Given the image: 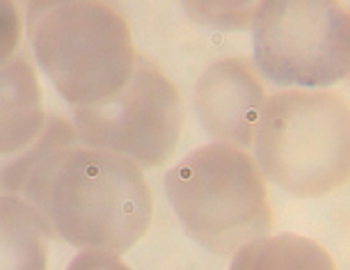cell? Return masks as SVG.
Listing matches in <instances>:
<instances>
[{"label": "cell", "mask_w": 350, "mask_h": 270, "mask_svg": "<svg viewBox=\"0 0 350 270\" xmlns=\"http://www.w3.org/2000/svg\"><path fill=\"white\" fill-rule=\"evenodd\" d=\"M165 193L186 234L213 254H234L273 229L266 181L234 144L211 142L181 158L165 174Z\"/></svg>", "instance_id": "obj_3"}, {"label": "cell", "mask_w": 350, "mask_h": 270, "mask_svg": "<svg viewBox=\"0 0 350 270\" xmlns=\"http://www.w3.org/2000/svg\"><path fill=\"white\" fill-rule=\"evenodd\" d=\"M229 270H336L319 243L300 234L266 236L234 252Z\"/></svg>", "instance_id": "obj_10"}, {"label": "cell", "mask_w": 350, "mask_h": 270, "mask_svg": "<svg viewBox=\"0 0 350 270\" xmlns=\"http://www.w3.org/2000/svg\"><path fill=\"white\" fill-rule=\"evenodd\" d=\"M256 167L295 197L339 190L350 170L346 98L323 90H284L263 103L254 133Z\"/></svg>", "instance_id": "obj_4"}, {"label": "cell", "mask_w": 350, "mask_h": 270, "mask_svg": "<svg viewBox=\"0 0 350 270\" xmlns=\"http://www.w3.org/2000/svg\"><path fill=\"white\" fill-rule=\"evenodd\" d=\"M74 129L85 147L120 154L137 167H163L179 144L183 101L163 69L137 53L133 74L110 101L74 108Z\"/></svg>", "instance_id": "obj_6"}, {"label": "cell", "mask_w": 350, "mask_h": 270, "mask_svg": "<svg viewBox=\"0 0 350 270\" xmlns=\"http://www.w3.org/2000/svg\"><path fill=\"white\" fill-rule=\"evenodd\" d=\"M46 122L42 87L28 51L18 49L0 64V156H14L42 133Z\"/></svg>", "instance_id": "obj_8"}, {"label": "cell", "mask_w": 350, "mask_h": 270, "mask_svg": "<svg viewBox=\"0 0 350 270\" xmlns=\"http://www.w3.org/2000/svg\"><path fill=\"white\" fill-rule=\"evenodd\" d=\"M195 113L217 142L252 147L266 90L245 57H224L204 71L195 85Z\"/></svg>", "instance_id": "obj_7"}, {"label": "cell", "mask_w": 350, "mask_h": 270, "mask_svg": "<svg viewBox=\"0 0 350 270\" xmlns=\"http://www.w3.org/2000/svg\"><path fill=\"white\" fill-rule=\"evenodd\" d=\"M28 39L39 67L71 108L110 101L135 67L126 18L103 3H30Z\"/></svg>", "instance_id": "obj_2"}, {"label": "cell", "mask_w": 350, "mask_h": 270, "mask_svg": "<svg viewBox=\"0 0 350 270\" xmlns=\"http://www.w3.org/2000/svg\"><path fill=\"white\" fill-rule=\"evenodd\" d=\"M21 12L14 3L0 0V64L21 49Z\"/></svg>", "instance_id": "obj_12"}, {"label": "cell", "mask_w": 350, "mask_h": 270, "mask_svg": "<svg viewBox=\"0 0 350 270\" xmlns=\"http://www.w3.org/2000/svg\"><path fill=\"white\" fill-rule=\"evenodd\" d=\"M254 64L284 87H329L350 69V18L329 0H268L252 18Z\"/></svg>", "instance_id": "obj_5"}, {"label": "cell", "mask_w": 350, "mask_h": 270, "mask_svg": "<svg viewBox=\"0 0 350 270\" xmlns=\"http://www.w3.org/2000/svg\"><path fill=\"white\" fill-rule=\"evenodd\" d=\"M0 193L28 202L51 241L124 254L147 234L154 197L129 158L85 147L74 124L46 115L28 147L0 161Z\"/></svg>", "instance_id": "obj_1"}, {"label": "cell", "mask_w": 350, "mask_h": 270, "mask_svg": "<svg viewBox=\"0 0 350 270\" xmlns=\"http://www.w3.org/2000/svg\"><path fill=\"white\" fill-rule=\"evenodd\" d=\"M67 270H131L117 254L101 252V249H83Z\"/></svg>", "instance_id": "obj_13"}, {"label": "cell", "mask_w": 350, "mask_h": 270, "mask_svg": "<svg viewBox=\"0 0 350 270\" xmlns=\"http://www.w3.org/2000/svg\"><path fill=\"white\" fill-rule=\"evenodd\" d=\"M195 21L213 28H250L259 3H183Z\"/></svg>", "instance_id": "obj_11"}, {"label": "cell", "mask_w": 350, "mask_h": 270, "mask_svg": "<svg viewBox=\"0 0 350 270\" xmlns=\"http://www.w3.org/2000/svg\"><path fill=\"white\" fill-rule=\"evenodd\" d=\"M49 229L21 197L0 193V270H46Z\"/></svg>", "instance_id": "obj_9"}]
</instances>
